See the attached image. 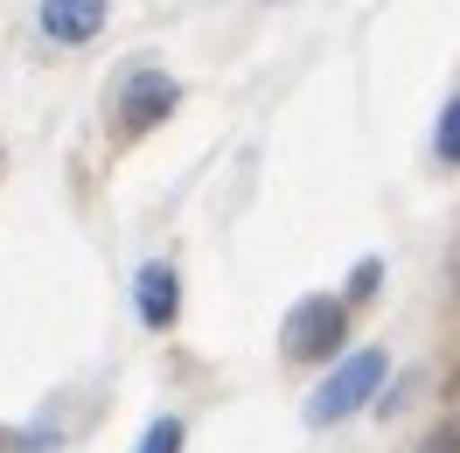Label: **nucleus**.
I'll list each match as a JSON object with an SVG mask.
<instances>
[{"mask_svg": "<svg viewBox=\"0 0 460 453\" xmlns=\"http://www.w3.org/2000/svg\"><path fill=\"white\" fill-rule=\"evenodd\" d=\"M376 384H384V349H356V356H342L335 377L314 391L307 419H314V425H335V419H349V412H363V404L376 397Z\"/></svg>", "mask_w": 460, "mask_h": 453, "instance_id": "nucleus-1", "label": "nucleus"}, {"mask_svg": "<svg viewBox=\"0 0 460 453\" xmlns=\"http://www.w3.org/2000/svg\"><path fill=\"white\" fill-rule=\"evenodd\" d=\"M342 328H349L342 300H300L293 321H287V356L293 363H321V356H335Z\"/></svg>", "mask_w": 460, "mask_h": 453, "instance_id": "nucleus-2", "label": "nucleus"}, {"mask_svg": "<svg viewBox=\"0 0 460 453\" xmlns=\"http://www.w3.org/2000/svg\"><path fill=\"white\" fill-rule=\"evenodd\" d=\"M174 77H161V70H140L133 84L119 91V119H126V133H146V126H161V119L174 112Z\"/></svg>", "mask_w": 460, "mask_h": 453, "instance_id": "nucleus-3", "label": "nucleus"}, {"mask_svg": "<svg viewBox=\"0 0 460 453\" xmlns=\"http://www.w3.org/2000/svg\"><path fill=\"white\" fill-rule=\"evenodd\" d=\"M42 29L57 42H91L105 29V0H42Z\"/></svg>", "mask_w": 460, "mask_h": 453, "instance_id": "nucleus-4", "label": "nucleus"}, {"mask_svg": "<svg viewBox=\"0 0 460 453\" xmlns=\"http://www.w3.org/2000/svg\"><path fill=\"white\" fill-rule=\"evenodd\" d=\"M133 293H140V321L146 328H174V314H181V280H174L168 265H146Z\"/></svg>", "mask_w": 460, "mask_h": 453, "instance_id": "nucleus-5", "label": "nucleus"}, {"mask_svg": "<svg viewBox=\"0 0 460 453\" xmlns=\"http://www.w3.org/2000/svg\"><path fill=\"white\" fill-rule=\"evenodd\" d=\"M439 161L460 168V98H447V112H439Z\"/></svg>", "mask_w": 460, "mask_h": 453, "instance_id": "nucleus-6", "label": "nucleus"}, {"mask_svg": "<svg viewBox=\"0 0 460 453\" xmlns=\"http://www.w3.org/2000/svg\"><path fill=\"white\" fill-rule=\"evenodd\" d=\"M140 453H181V425L154 419V425H146V440H140Z\"/></svg>", "mask_w": 460, "mask_h": 453, "instance_id": "nucleus-7", "label": "nucleus"}, {"mask_svg": "<svg viewBox=\"0 0 460 453\" xmlns=\"http://www.w3.org/2000/svg\"><path fill=\"white\" fill-rule=\"evenodd\" d=\"M376 280H384V265H376V258H363V265H356V280H349V293H356V300H370Z\"/></svg>", "mask_w": 460, "mask_h": 453, "instance_id": "nucleus-8", "label": "nucleus"}, {"mask_svg": "<svg viewBox=\"0 0 460 453\" xmlns=\"http://www.w3.org/2000/svg\"><path fill=\"white\" fill-rule=\"evenodd\" d=\"M419 453H460V425H439V432H432Z\"/></svg>", "mask_w": 460, "mask_h": 453, "instance_id": "nucleus-9", "label": "nucleus"}, {"mask_svg": "<svg viewBox=\"0 0 460 453\" xmlns=\"http://www.w3.org/2000/svg\"><path fill=\"white\" fill-rule=\"evenodd\" d=\"M7 447H14V432H0V453H7Z\"/></svg>", "mask_w": 460, "mask_h": 453, "instance_id": "nucleus-10", "label": "nucleus"}]
</instances>
